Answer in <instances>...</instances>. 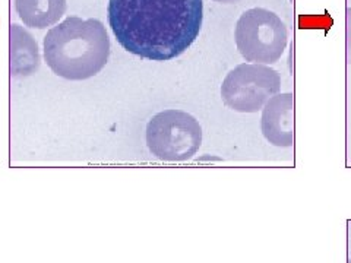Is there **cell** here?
Returning a JSON list of instances; mask_svg holds the SVG:
<instances>
[{"label":"cell","instance_id":"6da1fadb","mask_svg":"<svg viewBox=\"0 0 351 263\" xmlns=\"http://www.w3.org/2000/svg\"><path fill=\"white\" fill-rule=\"evenodd\" d=\"M107 16L126 51L167 62L179 58L199 36L204 0H108Z\"/></svg>","mask_w":351,"mask_h":263},{"label":"cell","instance_id":"7a4b0ae2","mask_svg":"<svg viewBox=\"0 0 351 263\" xmlns=\"http://www.w3.org/2000/svg\"><path fill=\"white\" fill-rule=\"evenodd\" d=\"M110 38L100 19L68 16L44 37V60L54 75L85 81L100 73L108 62Z\"/></svg>","mask_w":351,"mask_h":263},{"label":"cell","instance_id":"3957f363","mask_svg":"<svg viewBox=\"0 0 351 263\" xmlns=\"http://www.w3.org/2000/svg\"><path fill=\"white\" fill-rule=\"evenodd\" d=\"M234 41L246 62L277 63L287 49L289 31L281 18L265 8H252L240 15L234 28Z\"/></svg>","mask_w":351,"mask_h":263},{"label":"cell","instance_id":"277c9868","mask_svg":"<svg viewBox=\"0 0 351 263\" xmlns=\"http://www.w3.org/2000/svg\"><path fill=\"white\" fill-rule=\"evenodd\" d=\"M147 145L161 161H188L202 145V127L189 113L176 108L164 110L152 116L147 125Z\"/></svg>","mask_w":351,"mask_h":263},{"label":"cell","instance_id":"5b68a950","mask_svg":"<svg viewBox=\"0 0 351 263\" xmlns=\"http://www.w3.org/2000/svg\"><path fill=\"white\" fill-rule=\"evenodd\" d=\"M281 91L280 73L267 64L241 63L230 71L221 85L223 103L237 113H258Z\"/></svg>","mask_w":351,"mask_h":263},{"label":"cell","instance_id":"8992f818","mask_svg":"<svg viewBox=\"0 0 351 263\" xmlns=\"http://www.w3.org/2000/svg\"><path fill=\"white\" fill-rule=\"evenodd\" d=\"M262 135L277 148L294 145V95L278 92L263 105L261 116Z\"/></svg>","mask_w":351,"mask_h":263},{"label":"cell","instance_id":"52a82bcc","mask_svg":"<svg viewBox=\"0 0 351 263\" xmlns=\"http://www.w3.org/2000/svg\"><path fill=\"white\" fill-rule=\"evenodd\" d=\"M40 50L36 38L19 24L10 25V76L28 78L40 69Z\"/></svg>","mask_w":351,"mask_h":263},{"label":"cell","instance_id":"ba28073f","mask_svg":"<svg viewBox=\"0 0 351 263\" xmlns=\"http://www.w3.org/2000/svg\"><path fill=\"white\" fill-rule=\"evenodd\" d=\"M66 8V0H15L19 19L34 29L53 27L64 15Z\"/></svg>","mask_w":351,"mask_h":263},{"label":"cell","instance_id":"9c48e42d","mask_svg":"<svg viewBox=\"0 0 351 263\" xmlns=\"http://www.w3.org/2000/svg\"><path fill=\"white\" fill-rule=\"evenodd\" d=\"M346 54L347 63L351 64V8L346 10Z\"/></svg>","mask_w":351,"mask_h":263},{"label":"cell","instance_id":"30bf717a","mask_svg":"<svg viewBox=\"0 0 351 263\" xmlns=\"http://www.w3.org/2000/svg\"><path fill=\"white\" fill-rule=\"evenodd\" d=\"M217 3H223V5H230V3H234L237 0H214Z\"/></svg>","mask_w":351,"mask_h":263},{"label":"cell","instance_id":"8fae6325","mask_svg":"<svg viewBox=\"0 0 351 263\" xmlns=\"http://www.w3.org/2000/svg\"><path fill=\"white\" fill-rule=\"evenodd\" d=\"M348 263H351V260H348Z\"/></svg>","mask_w":351,"mask_h":263}]
</instances>
